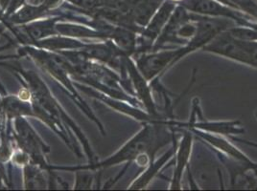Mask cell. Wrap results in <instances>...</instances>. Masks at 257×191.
<instances>
[{
  "label": "cell",
  "mask_w": 257,
  "mask_h": 191,
  "mask_svg": "<svg viewBox=\"0 0 257 191\" xmlns=\"http://www.w3.org/2000/svg\"><path fill=\"white\" fill-rule=\"evenodd\" d=\"M192 133L184 131L182 140L177 148L176 154V166L172 177L170 190H181L182 188V174L184 170L189 166V160L192 151Z\"/></svg>",
  "instance_id": "obj_5"
},
{
  "label": "cell",
  "mask_w": 257,
  "mask_h": 191,
  "mask_svg": "<svg viewBox=\"0 0 257 191\" xmlns=\"http://www.w3.org/2000/svg\"><path fill=\"white\" fill-rule=\"evenodd\" d=\"M0 27H1V26H0Z\"/></svg>",
  "instance_id": "obj_12"
},
{
  "label": "cell",
  "mask_w": 257,
  "mask_h": 191,
  "mask_svg": "<svg viewBox=\"0 0 257 191\" xmlns=\"http://www.w3.org/2000/svg\"><path fill=\"white\" fill-rule=\"evenodd\" d=\"M179 48H162L153 50L151 53L142 56L138 60V68L141 74L153 82L165 73L178 60Z\"/></svg>",
  "instance_id": "obj_2"
},
{
  "label": "cell",
  "mask_w": 257,
  "mask_h": 191,
  "mask_svg": "<svg viewBox=\"0 0 257 191\" xmlns=\"http://www.w3.org/2000/svg\"><path fill=\"white\" fill-rule=\"evenodd\" d=\"M174 152H175V149H171L167 153H165V155H163L158 162H151L150 168L140 177L138 182H136L133 184L132 188H143L144 186H146L149 184V182L153 179V177L167 162V160L171 158L172 155L174 154Z\"/></svg>",
  "instance_id": "obj_8"
},
{
  "label": "cell",
  "mask_w": 257,
  "mask_h": 191,
  "mask_svg": "<svg viewBox=\"0 0 257 191\" xmlns=\"http://www.w3.org/2000/svg\"><path fill=\"white\" fill-rule=\"evenodd\" d=\"M178 4L182 5V7L192 14L210 18L231 20L237 25L246 26L249 22H252L250 20L251 18L243 12L239 11L218 0H182Z\"/></svg>",
  "instance_id": "obj_1"
},
{
  "label": "cell",
  "mask_w": 257,
  "mask_h": 191,
  "mask_svg": "<svg viewBox=\"0 0 257 191\" xmlns=\"http://www.w3.org/2000/svg\"><path fill=\"white\" fill-rule=\"evenodd\" d=\"M176 6L177 3L171 0H164L159 10L156 12V14L151 18L149 23L144 27L141 45L146 50L153 48L156 40L169 20Z\"/></svg>",
  "instance_id": "obj_3"
},
{
  "label": "cell",
  "mask_w": 257,
  "mask_h": 191,
  "mask_svg": "<svg viewBox=\"0 0 257 191\" xmlns=\"http://www.w3.org/2000/svg\"><path fill=\"white\" fill-rule=\"evenodd\" d=\"M171 1H173V2H175V3H180V2H182V0H171Z\"/></svg>",
  "instance_id": "obj_10"
},
{
  "label": "cell",
  "mask_w": 257,
  "mask_h": 191,
  "mask_svg": "<svg viewBox=\"0 0 257 191\" xmlns=\"http://www.w3.org/2000/svg\"><path fill=\"white\" fill-rule=\"evenodd\" d=\"M178 126L181 128H195L208 133L216 135H238L243 134L245 129L242 126L239 120H230V122H207L202 118L201 122L197 120L191 124H178Z\"/></svg>",
  "instance_id": "obj_6"
},
{
  "label": "cell",
  "mask_w": 257,
  "mask_h": 191,
  "mask_svg": "<svg viewBox=\"0 0 257 191\" xmlns=\"http://www.w3.org/2000/svg\"><path fill=\"white\" fill-rule=\"evenodd\" d=\"M164 0H131L128 16L133 22L145 27Z\"/></svg>",
  "instance_id": "obj_7"
},
{
  "label": "cell",
  "mask_w": 257,
  "mask_h": 191,
  "mask_svg": "<svg viewBox=\"0 0 257 191\" xmlns=\"http://www.w3.org/2000/svg\"><path fill=\"white\" fill-rule=\"evenodd\" d=\"M61 0H36V2L40 5H43L44 7H46L47 9L48 8H51L53 7L54 5L58 4Z\"/></svg>",
  "instance_id": "obj_9"
},
{
  "label": "cell",
  "mask_w": 257,
  "mask_h": 191,
  "mask_svg": "<svg viewBox=\"0 0 257 191\" xmlns=\"http://www.w3.org/2000/svg\"><path fill=\"white\" fill-rule=\"evenodd\" d=\"M2 12H3V10H2V8H1V6H0V16H1V14H2Z\"/></svg>",
  "instance_id": "obj_11"
},
{
  "label": "cell",
  "mask_w": 257,
  "mask_h": 191,
  "mask_svg": "<svg viewBox=\"0 0 257 191\" xmlns=\"http://www.w3.org/2000/svg\"><path fill=\"white\" fill-rule=\"evenodd\" d=\"M190 130L194 134L198 135L203 140H205L208 144H210L213 148L218 149L220 152L224 153L226 156H229L234 160L246 164L249 168H251L257 173V164L252 162L242 151H240L239 149L235 148L230 142L220 137L219 135L208 133V132L202 131L199 129L190 128Z\"/></svg>",
  "instance_id": "obj_4"
}]
</instances>
